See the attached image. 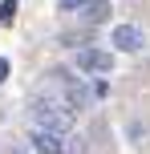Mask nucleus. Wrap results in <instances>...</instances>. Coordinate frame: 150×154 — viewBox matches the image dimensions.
Instances as JSON below:
<instances>
[{"instance_id":"f257e3e1","label":"nucleus","mask_w":150,"mask_h":154,"mask_svg":"<svg viewBox=\"0 0 150 154\" xmlns=\"http://www.w3.org/2000/svg\"><path fill=\"white\" fill-rule=\"evenodd\" d=\"M32 126H45V130H73V109L65 106L61 97H49V93H37L32 97Z\"/></svg>"},{"instance_id":"f03ea898","label":"nucleus","mask_w":150,"mask_h":154,"mask_svg":"<svg viewBox=\"0 0 150 154\" xmlns=\"http://www.w3.org/2000/svg\"><path fill=\"white\" fill-rule=\"evenodd\" d=\"M73 65L81 73H110L114 69V53H106V49H77Z\"/></svg>"},{"instance_id":"7ed1b4c3","label":"nucleus","mask_w":150,"mask_h":154,"mask_svg":"<svg viewBox=\"0 0 150 154\" xmlns=\"http://www.w3.org/2000/svg\"><path fill=\"white\" fill-rule=\"evenodd\" d=\"M32 150L37 154H65V134L61 130H45V126H32Z\"/></svg>"},{"instance_id":"20e7f679","label":"nucleus","mask_w":150,"mask_h":154,"mask_svg":"<svg viewBox=\"0 0 150 154\" xmlns=\"http://www.w3.org/2000/svg\"><path fill=\"white\" fill-rule=\"evenodd\" d=\"M114 45H118L122 49V53H138V49H142L146 45V32L142 29H138V24H118V29H114Z\"/></svg>"},{"instance_id":"39448f33","label":"nucleus","mask_w":150,"mask_h":154,"mask_svg":"<svg viewBox=\"0 0 150 154\" xmlns=\"http://www.w3.org/2000/svg\"><path fill=\"white\" fill-rule=\"evenodd\" d=\"M77 12L85 16V20H102V16H106V0H89L85 8H77Z\"/></svg>"},{"instance_id":"423d86ee","label":"nucleus","mask_w":150,"mask_h":154,"mask_svg":"<svg viewBox=\"0 0 150 154\" xmlns=\"http://www.w3.org/2000/svg\"><path fill=\"white\" fill-rule=\"evenodd\" d=\"M65 154H85V138H73V134H65Z\"/></svg>"},{"instance_id":"0eeeda50","label":"nucleus","mask_w":150,"mask_h":154,"mask_svg":"<svg viewBox=\"0 0 150 154\" xmlns=\"http://www.w3.org/2000/svg\"><path fill=\"white\" fill-rule=\"evenodd\" d=\"M12 12H16V0H4V4H0V24L12 20Z\"/></svg>"},{"instance_id":"6e6552de","label":"nucleus","mask_w":150,"mask_h":154,"mask_svg":"<svg viewBox=\"0 0 150 154\" xmlns=\"http://www.w3.org/2000/svg\"><path fill=\"white\" fill-rule=\"evenodd\" d=\"M89 0H61V12H77V8H85Z\"/></svg>"},{"instance_id":"1a4fd4ad","label":"nucleus","mask_w":150,"mask_h":154,"mask_svg":"<svg viewBox=\"0 0 150 154\" xmlns=\"http://www.w3.org/2000/svg\"><path fill=\"white\" fill-rule=\"evenodd\" d=\"M4 77H8V61L0 57V81H4Z\"/></svg>"}]
</instances>
